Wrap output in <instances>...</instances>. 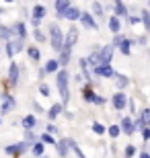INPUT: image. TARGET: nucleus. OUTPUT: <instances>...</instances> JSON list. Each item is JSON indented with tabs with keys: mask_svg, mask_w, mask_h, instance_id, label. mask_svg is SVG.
<instances>
[{
	"mask_svg": "<svg viewBox=\"0 0 150 158\" xmlns=\"http://www.w3.org/2000/svg\"><path fill=\"white\" fill-rule=\"evenodd\" d=\"M33 152H35V156H41V154H43V144H41V142L33 146Z\"/></svg>",
	"mask_w": 150,
	"mask_h": 158,
	"instance_id": "c756f323",
	"label": "nucleus"
},
{
	"mask_svg": "<svg viewBox=\"0 0 150 158\" xmlns=\"http://www.w3.org/2000/svg\"><path fill=\"white\" fill-rule=\"evenodd\" d=\"M95 72H97L99 76H105V78L115 76V72H113V68H111V66H97V68H95Z\"/></svg>",
	"mask_w": 150,
	"mask_h": 158,
	"instance_id": "39448f33",
	"label": "nucleus"
},
{
	"mask_svg": "<svg viewBox=\"0 0 150 158\" xmlns=\"http://www.w3.org/2000/svg\"><path fill=\"white\" fill-rule=\"evenodd\" d=\"M142 125H150V109H144V111H142Z\"/></svg>",
	"mask_w": 150,
	"mask_h": 158,
	"instance_id": "4be33fe9",
	"label": "nucleus"
},
{
	"mask_svg": "<svg viewBox=\"0 0 150 158\" xmlns=\"http://www.w3.org/2000/svg\"><path fill=\"white\" fill-rule=\"evenodd\" d=\"M54 131H56V125H47V134L52 135V134H54Z\"/></svg>",
	"mask_w": 150,
	"mask_h": 158,
	"instance_id": "a19ab883",
	"label": "nucleus"
},
{
	"mask_svg": "<svg viewBox=\"0 0 150 158\" xmlns=\"http://www.w3.org/2000/svg\"><path fill=\"white\" fill-rule=\"evenodd\" d=\"M49 37H52V47L56 49V52H62L64 37H62V31H60L58 25H52V27H49Z\"/></svg>",
	"mask_w": 150,
	"mask_h": 158,
	"instance_id": "f03ea898",
	"label": "nucleus"
},
{
	"mask_svg": "<svg viewBox=\"0 0 150 158\" xmlns=\"http://www.w3.org/2000/svg\"><path fill=\"white\" fill-rule=\"evenodd\" d=\"M68 8H70V4L66 2V0H58V2H56V10H58L62 17H64V12L68 10Z\"/></svg>",
	"mask_w": 150,
	"mask_h": 158,
	"instance_id": "ddd939ff",
	"label": "nucleus"
},
{
	"mask_svg": "<svg viewBox=\"0 0 150 158\" xmlns=\"http://www.w3.org/2000/svg\"><path fill=\"white\" fill-rule=\"evenodd\" d=\"M88 62H91V64H97V62H99V53H92Z\"/></svg>",
	"mask_w": 150,
	"mask_h": 158,
	"instance_id": "58836bf2",
	"label": "nucleus"
},
{
	"mask_svg": "<svg viewBox=\"0 0 150 158\" xmlns=\"http://www.w3.org/2000/svg\"><path fill=\"white\" fill-rule=\"evenodd\" d=\"M64 144H68V146H70V148H72V150L76 152V156H78V158H84V154L80 152V148L76 146V142H74V140H64Z\"/></svg>",
	"mask_w": 150,
	"mask_h": 158,
	"instance_id": "4468645a",
	"label": "nucleus"
},
{
	"mask_svg": "<svg viewBox=\"0 0 150 158\" xmlns=\"http://www.w3.org/2000/svg\"><path fill=\"white\" fill-rule=\"evenodd\" d=\"M62 109H64L62 105H54L52 109H49V119H56V117L60 115V113H62Z\"/></svg>",
	"mask_w": 150,
	"mask_h": 158,
	"instance_id": "a211bd4d",
	"label": "nucleus"
},
{
	"mask_svg": "<svg viewBox=\"0 0 150 158\" xmlns=\"http://www.w3.org/2000/svg\"><path fill=\"white\" fill-rule=\"evenodd\" d=\"M56 80H58V88H60V94H62V101L68 103V99H70V94H68V72L60 70L56 74Z\"/></svg>",
	"mask_w": 150,
	"mask_h": 158,
	"instance_id": "f257e3e1",
	"label": "nucleus"
},
{
	"mask_svg": "<svg viewBox=\"0 0 150 158\" xmlns=\"http://www.w3.org/2000/svg\"><path fill=\"white\" fill-rule=\"evenodd\" d=\"M130 43H132V41H127V39H123V41L119 43V49H121V53H126V56L130 53Z\"/></svg>",
	"mask_w": 150,
	"mask_h": 158,
	"instance_id": "5701e85b",
	"label": "nucleus"
},
{
	"mask_svg": "<svg viewBox=\"0 0 150 158\" xmlns=\"http://www.w3.org/2000/svg\"><path fill=\"white\" fill-rule=\"evenodd\" d=\"M119 131H121L119 125H111V127H109V135H111V138H117V135H119Z\"/></svg>",
	"mask_w": 150,
	"mask_h": 158,
	"instance_id": "a878e982",
	"label": "nucleus"
},
{
	"mask_svg": "<svg viewBox=\"0 0 150 158\" xmlns=\"http://www.w3.org/2000/svg\"><path fill=\"white\" fill-rule=\"evenodd\" d=\"M56 146H58L60 154H62V156H66V144H64V142H56Z\"/></svg>",
	"mask_w": 150,
	"mask_h": 158,
	"instance_id": "7c9ffc66",
	"label": "nucleus"
},
{
	"mask_svg": "<svg viewBox=\"0 0 150 158\" xmlns=\"http://www.w3.org/2000/svg\"><path fill=\"white\" fill-rule=\"evenodd\" d=\"M80 15H82V12L78 10V8H74V6H70L68 10L64 12V17L68 19V21H76V19H80Z\"/></svg>",
	"mask_w": 150,
	"mask_h": 158,
	"instance_id": "6e6552de",
	"label": "nucleus"
},
{
	"mask_svg": "<svg viewBox=\"0 0 150 158\" xmlns=\"http://www.w3.org/2000/svg\"><path fill=\"white\" fill-rule=\"evenodd\" d=\"M113 107H115V109H123V107H126V94L123 93H115V97H113Z\"/></svg>",
	"mask_w": 150,
	"mask_h": 158,
	"instance_id": "0eeeda50",
	"label": "nucleus"
},
{
	"mask_svg": "<svg viewBox=\"0 0 150 158\" xmlns=\"http://www.w3.org/2000/svg\"><path fill=\"white\" fill-rule=\"evenodd\" d=\"M92 131H95V134H105V125H101V123H92Z\"/></svg>",
	"mask_w": 150,
	"mask_h": 158,
	"instance_id": "b1692460",
	"label": "nucleus"
},
{
	"mask_svg": "<svg viewBox=\"0 0 150 158\" xmlns=\"http://www.w3.org/2000/svg\"><path fill=\"white\" fill-rule=\"evenodd\" d=\"M82 97H84V101H91V103H95V93L91 90V86H84V90H82Z\"/></svg>",
	"mask_w": 150,
	"mask_h": 158,
	"instance_id": "2eb2a0df",
	"label": "nucleus"
},
{
	"mask_svg": "<svg viewBox=\"0 0 150 158\" xmlns=\"http://www.w3.org/2000/svg\"><path fill=\"white\" fill-rule=\"evenodd\" d=\"M109 29L113 31V33H119L121 23H119V19H117V17H111V19H109Z\"/></svg>",
	"mask_w": 150,
	"mask_h": 158,
	"instance_id": "f8f14e48",
	"label": "nucleus"
},
{
	"mask_svg": "<svg viewBox=\"0 0 150 158\" xmlns=\"http://www.w3.org/2000/svg\"><path fill=\"white\" fill-rule=\"evenodd\" d=\"M43 17H45V8H43L41 4H37L33 8V21H37V23H39V19H43Z\"/></svg>",
	"mask_w": 150,
	"mask_h": 158,
	"instance_id": "9b49d317",
	"label": "nucleus"
},
{
	"mask_svg": "<svg viewBox=\"0 0 150 158\" xmlns=\"http://www.w3.org/2000/svg\"><path fill=\"white\" fill-rule=\"evenodd\" d=\"M140 158H150V156H148L146 152H142V154H140Z\"/></svg>",
	"mask_w": 150,
	"mask_h": 158,
	"instance_id": "37998d69",
	"label": "nucleus"
},
{
	"mask_svg": "<svg viewBox=\"0 0 150 158\" xmlns=\"http://www.w3.org/2000/svg\"><path fill=\"white\" fill-rule=\"evenodd\" d=\"M17 33H19L21 37H25V33H27V31H25V25H23V23H19V25H17Z\"/></svg>",
	"mask_w": 150,
	"mask_h": 158,
	"instance_id": "473e14b6",
	"label": "nucleus"
},
{
	"mask_svg": "<svg viewBox=\"0 0 150 158\" xmlns=\"http://www.w3.org/2000/svg\"><path fill=\"white\" fill-rule=\"evenodd\" d=\"M111 53H113V47H111V45H107V47L101 49V53H99V62H101V66H109Z\"/></svg>",
	"mask_w": 150,
	"mask_h": 158,
	"instance_id": "20e7f679",
	"label": "nucleus"
},
{
	"mask_svg": "<svg viewBox=\"0 0 150 158\" xmlns=\"http://www.w3.org/2000/svg\"><path fill=\"white\" fill-rule=\"evenodd\" d=\"M134 154H136V150H134V146H127V148H126V156L130 158V156H134Z\"/></svg>",
	"mask_w": 150,
	"mask_h": 158,
	"instance_id": "f704fd0d",
	"label": "nucleus"
},
{
	"mask_svg": "<svg viewBox=\"0 0 150 158\" xmlns=\"http://www.w3.org/2000/svg\"><path fill=\"white\" fill-rule=\"evenodd\" d=\"M121 129H123V134H134V123H132V119H127V117L121 119Z\"/></svg>",
	"mask_w": 150,
	"mask_h": 158,
	"instance_id": "1a4fd4ad",
	"label": "nucleus"
},
{
	"mask_svg": "<svg viewBox=\"0 0 150 158\" xmlns=\"http://www.w3.org/2000/svg\"><path fill=\"white\" fill-rule=\"evenodd\" d=\"M0 35H2V37H11V31L4 29V27H0Z\"/></svg>",
	"mask_w": 150,
	"mask_h": 158,
	"instance_id": "e433bc0d",
	"label": "nucleus"
},
{
	"mask_svg": "<svg viewBox=\"0 0 150 158\" xmlns=\"http://www.w3.org/2000/svg\"><path fill=\"white\" fill-rule=\"evenodd\" d=\"M126 4H123V2H115V17L119 19V15H126Z\"/></svg>",
	"mask_w": 150,
	"mask_h": 158,
	"instance_id": "412c9836",
	"label": "nucleus"
},
{
	"mask_svg": "<svg viewBox=\"0 0 150 158\" xmlns=\"http://www.w3.org/2000/svg\"><path fill=\"white\" fill-rule=\"evenodd\" d=\"M12 105H15V101H12L11 97H4V105H2V109H0V111H2V113H8Z\"/></svg>",
	"mask_w": 150,
	"mask_h": 158,
	"instance_id": "f3484780",
	"label": "nucleus"
},
{
	"mask_svg": "<svg viewBox=\"0 0 150 158\" xmlns=\"http://www.w3.org/2000/svg\"><path fill=\"white\" fill-rule=\"evenodd\" d=\"M76 39H78V29H76V27H72V29L68 31L66 39H64V47H62V49H72V45L76 43Z\"/></svg>",
	"mask_w": 150,
	"mask_h": 158,
	"instance_id": "7ed1b4c3",
	"label": "nucleus"
},
{
	"mask_svg": "<svg viewBox=\"0 0 150 158\" xmlns=\"http://www.w3.org/2000/svg\"><path fill=\"white\" fill-rule=\"evenodd\" d=\"M80 68H82V72H84V78H88V66H87L84 60H80Z\"/></svg>",
	"mask_w": 150,
	"mask_h": 158,
	"instance_id": "72a5a7b5",
	"label": "nucleus"
},
{
	"mask_svg": "<svg viewBox=\"0 0 150 158\" xmlns=\"http://www.w3.org/2000/svg\"><path fill=\"white\" fill-rule=\"evenodd\" d=\"M95 103H97V105H103L105 99H103V97H97V99H95Z\"/></svg>",
	"mask_w": 150,
	"mask_h": 158,
	"instance_id": "79ce46f5",
	"label": "nucleus"
},
{
	"mask_svg": "<svg viewBox=\"0 0 150 158\" xmlns=\"http://www.w3.org/2000/svg\"><path fill=\"white\" fill-rule=\"evenodd\" d=\"M39 90H41V94H43V97H49V94H52V93H49V86H47V84H41Z\"/></svg>",
	"mask_w": 150,
	"mask_h": 158,
	"instance_id": "2f4dec72",
	"label": "nucleus"
},
{
	"mask_svg": "<svg viewBox=\"0 0 150 158\" xmlns=\"http://www.w3.org/2000/svg\"><path fill=\"white\" fill-rule=\"evenodd\" d=\"M0 12H2V8H0Z\"/></svg>",
	"mask_w": 150,
	"mask_h": 158,
	"instance_id": "c03bdc74",
	"label": "nucleus"
},
{
	"mask_svg": "<svg viewBox=\"0 0 150 158\" xmlns=\"http://www.w3.org/2000/svg\"><path fill=\"white\" fill-rule=\"evenodd\" d=\"M41 142H43V144H56V140H54L49 134H43V135H41Z\"/></svg>",
	"mask_w": 150,
	"mask_h": 158,
	"instance_id": "cd10ccee",
	"label": "nucleus"
},
{
	"mask_svg": "<svg viewBox=\"0 0 150 158\" xmlns=\"http://www.w3.org/2000/svg\"><path fill=\"white\" fill-rule=\"evenodd\" d=\"M35 39H37V41H43V39H45V37H43V33H41L39 29L35 31Z\"/></svg>",
	"mask_w": 150,
	"mask_h": 158,
	"instance_id": "4c0bfd02",
	"label": "nucleus"
},
{
	"mask_svg": "<svg viewBox=\"0 0 150 158\" xmlns=\"http://www.w3.org/2000/svg\"><path fill=\"white\" fill-rule=\"evenodd\" d=\"M115 80H117V86H119V88H123L127 84V78L126 76H117V74H115Z\"/></svg>",
	"mask_w": 150,
	"mask_h": 158,
	"instance_id": "bb28decb",
	"label": "nucleus"
},
{
	"mask_svg": "<svg viewBox=\"0 0 150 158\" xmlns=\"http://www.w3.org/2000/svg\"><path fill=\"white\" fill-rule=\"evenodd\" d=\"M92 8H95V15H103V10H101V4H99V2H95V4H92Z\"/></svg>",
	"mask_w": 150,
	"mask_h": 158,
	"instance_id": "c9c22d12",
	"label": "nucleus"
},
{
	"mask_svg": "<svg viewBox=\"0 0 150 158\" xmlns=\"http://www.w3.org/2000/svg\"><path fill=\"white\" fill-rule=\"evenodd\" d=\"M8 80H11L12 84H17V80H19V68H17V64H11V70H8Z\"/></svg>",
	"mask_w": 150,
	"mask_h": 158,
	"instance_id": "9d476101",
	"label": "nucleus"
},
{
	"mask_svg": "<svg viewBox=\"0 0 150 158\" xmlns=\"http://www.w3.org/2000/svg\"><path fill=\"white\" fill-rule=\"evenodd\" d=\"M29 56H31L33 60H39L41 53H39V49H37V47H29Z\"/></svg>",
	"mask_w": 150,
	"mask_h": 158,
	"instance_id": "c85d7f7f",
	"label": "nucleus"
},
{
	"mask_svg": "<svg viewBox=\"0 0 150 158\" xmlns=\"http://www.w3.org/2000/svg\"><path fill=\"white\" fill-rule=\"evenodd\" d=\"M23 125H25L27 129H33V127H35V117H33V115H27V117L23 119Z\"/></svg>",
	"mask_w": 150,
	"mask_h": 158,
	"instance_id": "aec40b11",
	"label": "nucleus"
},
{
	"mask_svg": "<svg viewBox=\"0 0 150 158\" xmlns=\"http://www.w3.org/2000/svg\"><path fill=\"white\" fill-rule=\"evenodd\" d=\"M142 135H144V140H150V129L144 127V131H142Z\"/></svg>",
	"mask_w": 150,
	"mask_h": 158,
	"instance_id": "ea45409f",
	"label": "nucleus"
},
{
	"mask_svg": "<svg viewBox=\"0 0 150 158\" xmlns=\"http://www.w3.org/2000/svg\"><path fill=\"white\" fill-rule=\"evenodd\" d=\"M70 62V49H62V58L58 60V64H62V66H66Z\"/></svg>",
	"mask_w": 150,
	"mask_h": 158,
	"instance_id": "6ab92c4d",
	"label": "nucleus"
},
{
	"mask_svg": "<svg viewBox=\"0 0 150 158\" xmlns=\"http://www.w3.org/2000/svg\"><path fill=\"white\" fill-rule=\"evenodd\" d=\"M58 60H49V62H47L45 64V68H43V72H56L58 70Z\"/></svg>",
	"mask_w": 150,
	"mask_h": 158,
	"instance_id": "dca6fc26",
	"label": "nucleus"
},
{
	"mask_svg": "<svg viewBox=\"0 0 150 158\" xmlns=\"http://www.w3.org/2000/svg\"><path fill=\"white\" fill-rule=\"evenodd\" d=\"M80 21H82V25H84L87 29H97V23H95V19H92L88 12H82V15H80Z\"/></svg>",
	"mask_w": 150,
	"mask_h": 158,
	"instance_id": "423d86ee",
	"label": "nucleus"
},
{
	"mask_svg": "<svg viewBox=\"0 0 150 158\" xmlns=\"http://www.w3.org/2000/svg\"><path fill=\"white\" fill-rule=\"evenodd\" d=\"M142 21H144L146 29L150 31V12H148V10H144V12H142Z\"/></svg>",
	"mask_w": 150,
	"mask_h": 158,
	"instance_id": "393cba45",
	"label": "nucleus"
}]
</instances>
